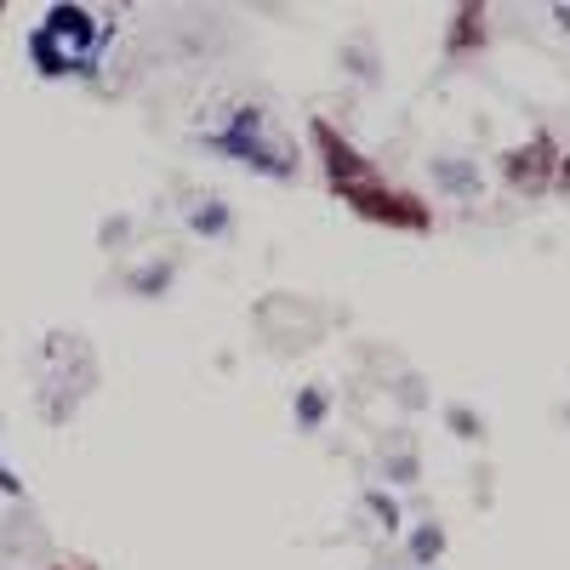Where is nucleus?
<instances>
[{
	"mask_svg": "<svg viewBox=\"0 0 570 570\" xmlns=\"http://www.w3.org/2000/svg\"><path fill=\"white\" fill-rule=\"evenodd\" d=\"M217 149H228V155H240L246 166H257V171H279V177H297V149H292V137H285L263 109H240L228 120V131L223 137H212Z\"/></svg>",
	"mask_w": 570,
	"mask_h": 570,
	"instance_id": "nucleus-2",
	"label": "nucleus"
},
{
	"mask_svg": "<svg viewBox=\"0 0 570 570\" xmlns=\"http://www.w3.org/2000/svg\"><path fill=\"white\" fill-rule=\"evenodd\" d=\"M58 570H75V564H58Z\"/></svg>",
	"mask_w": 570,
	"mask_h": 570,
	"instance_id": "nucleus-10",
	"label": "nucleus"
},
{
	"mask_svg": "<svg viewBox=\"0 0 570 570\" xmlns=\"http://www.w3.org/2000/svg\"><path fill=\"white\" fill-rule=\"evenodd\" d=\"M416 559H440V531H434V525L416 531Z\"/></svg>",
	"mask_w": 570,
	"mask_h": 570,
	"instance_id": "nucleus-5",
	"label": "nucleus"
},
{
	"mask_svg": "<svg viewBox=\"0 0 570 570\" xmlns=\"http://www.w3.org/2000/svg\"><path fill=\"white\" fill-rule=\"evenodd\" d=\"M553 188H564V195H570V155H559V171H553Z\"/></svg>",
	"mask_w": 570,
	"mask_h": 570,
	"instance_id": "nucleus-8",
	"label": "nucleus"
},
{
	"mask_svg": "<svg viewBox=\"0 0 570 570\" xmlns=\"http://www.w3.org/2000/svg\"><path fill=\"white\" fill-rule=\"evenodd\" d=\"M320 416H325V394H314V389H308V394H303V428H314Z\"/></svg>",
	"mask_w": 570,
	"mask_h": 570,
	"instance_id": "nucleus-6",
	"label": "nucleus"
},
{
	"mask_svg": "<svg viewBox=\"0 0 570 570\" xmlns=\"http://www.w3.org/2000/svg\"><path fill=\"white\" fill-rule=\"evenodd\" d=\"M29 58L40 75H91L98 69V23L86 7H52L29 35Z\"/></svg>",
	"mask_w": 570,
	"mask_h": 570,
	"instance_id": "nucleus-1",
	"label": "nucleus"
},
{
	"mask_svg": "<svg viewBox=\"0 0 570 570\" xmlns=\"http://www.w3.org/2000/svg\"><path fill=\"white\" fill-rule=\"evenodd\" d=\"M223 223H228V212H223V206H206V212H200V234H217Z\"/></svg>",
	"mask_w": 570,
	"mask_h": 570,
	"instance_id": "nucleus-7",
	"label": "nucleus"
},
{
	"mask_svg": "<svg viewBox=\"0 0 570 570\" xmlns=\"http://www.w3.org/2000/svg\"><path fill=\"white\" fill-rule=\"evenodd\" d=\"M0 491H12V497H18V491H23V485H18V480H12V473H7V462H0Z\"/></svg>",
	"mask_w": 570,
	"mask_h": 570,
	"instance_id": "nucleus-9",
	"label": "nucleus"
},
{
	"mask_svg": "<svg viewBox=\"0 0 570 570\" xmlns=\"http://www.w3.org/2000/svg\"><path fill=\"white\" fill-rule=\"evenodd\" d=\"M445 46H451V52H485V46H491V12L480 7V0H473V7H462L456 18H451V29H445Z\"/></svg>",
	"mask_w": 570,
	"mask_h": 570,
	"instance_id": "nucleus-4",
	"label": "nucleus"
},
{
	"mask_svg": "<svg viewBox=\"0 0 570 570\" xmlns=\"http://www.w3.org/2000/svg\"><path fill=\"white\" fill-rule=\"evenodd\" d=\"M553 171H559V137H548V131L525 137L519 149L502 155V177L519 188V195H542V188L553 183Z\"/></svg>",
	"mask_w": 570,
	"mask_h": 570,
	"instance_id": "nucleus-3",
	"label": "nucleus"
}]
</instances>
